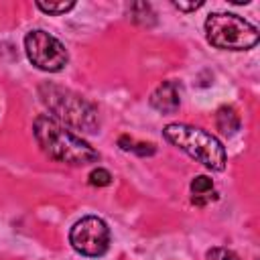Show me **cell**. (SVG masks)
I'll list each match as a JSON object with an SVG mask.
<instances>
[{
	"instance_id": "cell-8",
	"label": "cell",
	"mask_w": 260,
	"mask_h": 260,
	"mask_svg": "<svg viewBox=\"0 0 260 260\" xmlns=\"http://www.w3.org/2000/svg\"><path fill=\"white\" fill-rule=\"evenodd\" d=\"M217 199V191L213 189V181L205 175H197L191 181V203L195 205H207L209 201Z\"/></svg>"
},
{
	"instance_id": "cell-11",
	"label": "cell",
	"mask_w": 260,
	"mask_h": 260,
	"mask_svg": "<svg viewBox=\"0 0 260 260\" xmlns=\"http://www.w3.org/2000/svg\"><path fill=\"white\" fill-rule=\"evenodd\" d=\"M35 6L39 8V10H43L45 14H53V16H59V14H65V12H69L71 8H75V2L73 0H69V2H43V0H37L35 2Z\"/></svg>"
},
{
	"instance_id": "cell-14",
	"label": "cell",
	"mask_w": 260,
	"mask_h": 260,
	"mask_svg": "<svg viewBox=\"0 0 260 260\" xmlns=\"http://www.w3.org/2000/svg\"><path fill=\"white\" fill-rule=\"evenodd\" d=\"M205 260H240V256H238L236 252H232L230 248L215 246V248H209V250H207Z\"/></svg>"
},
{
	"instance_id": "cell-3",
	"label": "cell",
	"mask_w": 260,
	"mask_h": 260,
	"mask_svg": "<svg viewBox=\"0 0 260 260\" xmlns=\"http://www.w3.org/2000/svg\"><path fill=\"white\" fill-rule=\"evenodd\" d=\"M162 136L173 146L181 148L183 152H187L191 158H195L203 167H207L211 171H223L225 169L228 154H225L223 144L213 134L205 132L203 128L173 122V124L165 126Z\"/></svg>"
},
{
	"instance_id": "cell-12",
	"label": "cell",
	"mask_w": 260,
	"mask_h": 260,
	"mask_svg": "<svg viewBox=\"0 0 260 260\" xmlns=\"http://www.w3.org/2000/svg\"><path fill=\"white\" fill-rule=\"evenodd\" d=\"M118 144H120V148L122 150H132V152H138L140 156H146V154H154V146L152 144H134L128 136H122L120 140H118Z\"/></svg>"
},
{
	"instance_id": "cell-4",
	"label": "cell",
	"mask_w": 260,
	"mask_h": 260,
	"mask_svg": "<svg viewBox=\"0 0 260 260\" xmlns=\"http://www.w3.org/2000/svg\"><path fill=\"white\" fill-rule=\"evenodd\" d=\"M209 45L223 51H248L258 43V28L232 12H213L205 18Z\"/></svg>"
},
{
	"instance_id": "cell-1",
	"label": "cell",
	"mask_w": 260,
	"mask_h": 260,
	"mask_svg": "<svg viewBox=\"0 0 260 260\" xmlns=\"http://www.w3.org/2000/svg\"><path fill=\"white\" fill-rule=\"evenodd\" d=\"M32 134L41 150L57 162L85 167L100 160V152L89 142H85L81 136L71 132L67 126H63L49 114H39L35 118Z\"/></svg>"
},
{
	"instance_id": "cell-13",
	"label": "cell",
	"mask_w": 260,
	"mask_h": 260,
	"mask_svg": "<svg viewBox=\"0 0 260 260\" xmlns=\"http://www.w3.org/2000/svg\"><path fill=\"white\" fill-rule=\"evenodd\" d=\"M87 183H89L91 187H106V185H110V183H112V175H110L106 169L98 167V169H93V171L89 173Z\"/></svg>"
},
{
	"instance_id": "cell-15",
	"label": "cell",
	"mask_w": 260,
	"mask_h": 260,
	"mask_svg": "<svg viewBox=\"0 0 260 260\" xmlns=\"http://www.w3.org/2000/svg\"><path fill=\"white\" fill-rule=\"evenodd\" d=\"M173 6L179 8V10H183V12H195L197 8L203 6V2L201 0L199 2H173Z\"/></svg>"
},
{
	"instance_id": "cell-9",
	"label": "cell",
	"mask_w": 260,
	"mask_h": 260,
	"mask_svg": "<svg viewBox=\"0 0 260 260\" xmlns=\"http://www.w3.org/2000/svg\"><path fill=\"white\" fill-rule=\"evenodd\" d=\"M215 124H217V128L223 132V134H228V136H232V134H236L238 130H240V116H238V112L232 108V106H221L219 110H217V114H215Z\"/></svg>"
},
{
	"instance_id": "cell-2",
	"label": "cell",
	"mask_w": 260,
	"mask_h": 260,
	"mask_svg": "<svg viewBox=\"0 0 260 260\" xmlns=\"http://www.w3.org/2000/svg\"><path fill=\"white\" fill-rule=\"evenodd\" d=\"M39 95L41 102L51 112L49 116L55 118L57 122H65L67 126L81 130L85 134H93L100 130L98 108L83 95L67 87H61L57 83H41Z\"/></svg>"
},
{
	"instance_id": "cell-5",
	"label": "cell",
	"mask_w": 260,
	"mask_h": 260,
	"mask_svg": "<svg viewBox=\"0 0 260 260\" xmlns=\"http://www.w3.org/2000/svg\"><path fill=\"white\" fill-rule=\"evenodd\" d=\"M24 51H26L28 61L37 69L47 71V73L61 71L69 61V53H67L65 45L57 37H53L51 32H47L43 28L30 30L24 37Z\"/></svg>"
},
{
	"instance_id": "cell-7",
	"label": "cell",
	"mask_w": 260,
	"mask_h": 260,
	"mask_svg": "<svg viewBox=\"0 0 260 260\" xmlns=\"http://www.w3.org/2000/svg\"><path fill=\"white\" fill-rule=\"evenodd\" d=\"M150 106L162 114H175L181 106V85L177 81H162L150 93Z\"/></svg>"
},
{
	"instance_id": "cell-6",
	"label": "cell",
	"mask_w": 260,
	"mask_h": 260,
	"mask_svg": "<svg viewBox=\"0 0 260 260\" xmlns=\"http://www.w3.org/2000/svg\"><path fill=\"white\" fill-rule=\"evenodd\" d=\"M69 244L75 252L87 258L104 256L110 248V228L98 215H85L73 223L69 232Z\"/></svg>"
},
{
	"instance_id": "cell-10",
	"label": "cell",
	"mask_w": 260,
	"mask_h": 260,
	"mask_svg": "<svg viewBox=\"0 0 260 260\" xmlns=\"http://www.w3.org/2000/svg\"><path fill=\"white\" fill-rule=\"evenodd\" d=\"M130 18L138 24H144V26H150L154 24V12L150 8L148 2H136L130 6Z\"/></svg>"
}]
</instances>
